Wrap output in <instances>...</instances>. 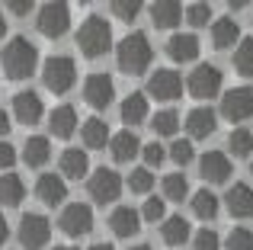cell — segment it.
<instances>
[{"label": "cell", "mask_w": 253, "mask_h": 250, "mask_svg": "<svg viewBox=\"0 0 253 250\" xmlns=\"http://www.w3.org/2000/svg\"><path fill=\"white\" fill-rule=\"evenodd\" d=\"M58 228H61L68 238H84V234H90L93 231V208L84 206V202L64 206L61 215H58Z\"/></svg>", "instance_id": "cell-9"}, {"label": "cell", "mask_w": 253, "mask_h": 250, "mask_svg": "<svg viewBox=\"0 0 253 250\" xmlns=\"http://www.w3.org/2000/svg\"><path fill=\"white\" fill-rule=\"evenodd\" d=\"M119 116H122V122H128V125L144 122V119L151 116L148 93H128V96L122 100V106H119Z\"/></svg>", "instance_id": "cell-28"}, {"label": "cell", "mask_w": 253, "mask_h": 250, "mask_svg": "<svg viewBox=\"0 0 253 250\" xmlns=\"http://www.w3.org/2000/svg\"><path fill=\"white\" fill-rule=\"evenodd\" d=\"M26 199V183L16 173H0V206L13 208Z\"/></svg>", "instance_id": "cell-30"}, {"label": "cell", "mask_w": 253, "mask_h": 250, "mask_svg": "<svg viewBox=\"0 0 253 250\" xmlns=\"http://www.w3.org/2000/svg\"><path fill=\"white\" fill-rule=\"evenodd\" d=\"M125 186L131 189V193H138V196H148L151 189H154V173H151L148 167H135L128 173V183Z\"/></svg>", "instance_id": "cell-35"}, {"label": "cell", "mask_w": 253, "mask_h": 250, "mask_svg": "<svg viewBox=\"0 0 253 250\" xmlns=\"http://www.w3.org/2000/svg\"><path fill=\"white\" fill-rule=\"evenodd\" d=\"M151 61H154V45H151V39L144 36V32H128L125 39H119L116 64H119L122 74L138 77L151 68Z\"/></svg>", "instance_id": "cell-1"}, {"label": "cell", "mask_w": 253, "mask_h": 250, "mask_svg": "<svg viewBox=\"0 0 253 250\" xmlns=\"http://www.w3.org/2000/svg\"><path fill=\"white\" fill-rule=\"evenodd\" d=\"M138 215H141V221H151V225H157V221H164V218H167V202L154 196V199H148V202H144V208H141Z\"/></svg>", "instance_id": "cell-40"}, {"label": "cell", "mask_w": 253, "mask_h": 250, "mask_svg": "<svg viewBox=\"0 0 253 250\" xmlns=\"http://www.w3.org/2000/svg\"><path fill=\"white\" fill-rule=\"evenodd\" d=\"M189 208H192V215H196V218L215 221L218 212H221V199H218L211 189H196V193L189 196Z\"/></svg>", "instance_id": "cell-21"}, {"label": "cell", "mask_w": 253, "mask_h": 250, "mask_svg": "<svg viewBox=\"0 0 253 250\" xmlns=\"http://www.w3.org/2000/svg\"><path fill=\"white\" fill-rule=\"evenodd\" d=\"M90 250H116V247H112V244H103V241H99V244H93Z\"/></svg>", "instance_id": "cell-48"}, {"label": "cell", "mask_w": 253, "mask_h": 250, "mask_svg": "<svg viewBox=\"0 0 253 250\" xmlns=\"http://www.w3.org/2000/svg\"><path fill=\"white\" fill-rule=\"evenodd\" d=\"M3 32H6V19H3V10H0V42H3Z\"/></svg>", "instance_id": "cell-47"}, {"label": "cell", "mask_w": 253, "mask_h": 250, "mask_svg": "<svg viewBox=\"0 0 253 250\" xmlns=\"http://www.w3.org/2000/svg\"><path fill=\"white\" fill-rule=\"evenodd\" d=\"M221 87H224V74L218 64H199L186 77V90H189L192 100H211V96L221 93Z\"/></svg>", "instance_id": "cell-5"}, {"label": "cell", "mask_w": 253, "mask_h": 250, "mask_svg": "<svg viewBox=\"0 0 253 250\" xmlns=\"http://www.w3.org/2000/svg\"><path fill=\"white\" fill-rule=\"evenodd\" d=\"M77 48L84 58H103L112 48V26L103 16H86L77 29Z\"/></svg>", "instance_id": "cell-3"}, {"label": "cell", "mask_w": 253, "mask_h": 250, "mask_svg": "<svg viewBox=\"0 0 253 250\" xmlns=\"http://www.w3.org/2000/svg\"><path fill=\"white\" fill-rule=\"evenodd\" d=\"M151 23L157 29H173L183 23V6L176 0H157V3H151Z\"/></svg>", "instance_id": "cell-23"}, {"label": "cell", "mask_w": 253, "mask_h": 250, "mask_svg": "<svg viewBox=\"0 0 253 250\" xmlns=\"http://www.w3.org/2000/svg\"><path fill=\"white\" fill-rule=\"evenodd\" d=\"M131 250H151V244H135Z\"/></svg>", "instance_id": "cell-49"}, {"label": "cell", "mask_w": 253, "mask_h": 250, "mask_svg": "<svg viewBox=\"0 0 253 250\" xmlns=\"http://www.w3.org/2000/svg\"><path fill=\"white\" fill-rule=\"evenodd\" d=\"M189 234H192V228L183 215H167V218L161 221V238H164V244H170V247H183L186 241H189Z\"/></svg>", "instance_id": "cell-25"}, {"label": "cell", "mask_w": 253, "mask_h": 250, "mask_svg": "<svg viewBox=\"0 0 253 250\" xmlns=\"http://www.w3.org/2000/svg\"><path fill=\"white\" fill-rule=\"evenodd\" d=\"M179 113H173V109H161V113L154 116V119H151V128H154V135H176L179 131Z\"/></svg>", "instance_id": "cell-34"}, {"label": "cell", "mask_w": 253, "mask_h": 250, "mask_svg": "<svg viewBox=\"0 0 253 250\" xmlns=\"http://www.w3.org/2000/svg\"><path fill=\"white\" fill-rule=\"evenodd\" d=\"M109 154H112V161L116 164H128V161H135L138 154H141V141H138V135L135 131H116V135L109 138Z\"/></svg>", "instance_id": "cell-20"}, {"label": "cell", "mask_w": 253, "mask_h": 250, "mask_svg": "<svg viewBox=\"0 0 253 250\" xmlns=\"http://www.w3.org/2000/svg\"><path fill=\"white\" fill-rule=\"evenodd\" d=\"M221 116L228 122H247L253 116V90L250 87H234L221 96Z\"/></svg>", "instance_id": "cell-11"}, {"label": "cell", "mask_w": 253, "mask_h": 250, "mask_svg": "<svg viewBox=\"0 0 253 250\" xmlns=\"http://www.w3.org/2000/svg\"><path fill=\"white\" fill-rule=\"evenodd\" d=\"M0 68L10 81H26V77L36 74L39 68V48L29 42L26 36H13L3 45V55H0Z\"/></svg>", "instance_id": "cell-2"}, {"label": "cell", "mask_w": 253, "mask_h": 250, "mask_svg": "<svg viewBox=\"0 0 253 250\" xmlns=\"http://www.w3.org/2000/svg\"><path fill=\"white\" fill-rule=\"evenodd\" d=\"M48 131L55 138H71L77 131V109L74 106H58L48 113Z\"/></svg>", "instance_id": "cell-24"}, {"label": "cell", "mask_w": 253, "mask_h": 250, "mask_svg": "<svg viewBox=\"0 0 253 250\" xmlns=\"http://www.w3.org/2000/svg\"><path fill=\"white\" fill-rule=\"evenodd\" d=\"M3 13H13V16H29L32 3H26V0H10V3L3 6Z\"/></svg>", "instance_id": "cell-44"}, {"label": "cell", "mask_w": 253, "mask_h": 250, "mask_svg": "<svg viewBox=\"0 0 253 250\" xmlns=\"http://www.w3.org/2000/svg\"><path fill=\"white\" fill-rule=\"evenodd\" d=\"M112 96H116V83H112L109 74H90L84 81V100H86V106L106 109L112 103Z\"/></svg>", "instance_id": "cell-12"}, {"label": "cell", "mask_w": 253, "mask_h": 250, "mask_svg": "<svg viewBox=\"0 0 253 250\" xmlns=\"http://www.w3.org/2000/svg\"><path fill=\"white\" fill-rule=\"evenodd\" d=\"M161 189H164V202H183V199H189V183H186L183 173L164 176Z\"/></svg>", "instance_id": "cell-31"}, {"label": "cell", "mask_w": 253, "mask_h": 250, "mask_svg": "<svg viewBox=\"0 0 253 250\" xmlns=\"http://www.w3.org/2000/svg\"><path fill=\"white\" fill-rule=\"evenodd\" d=\"M141 154H144V164H148V170H151V167H161V164L167 161V148H164V144H157V141L141 144Z\"/></svg>", "instance_id": "cell-42"}, {"label": "cell", "mask_w": 253, "mask_h": 250, "mask_svg": "<svg viewBox=\"0 0 253 250\" xmlns=\"http://www.w3.org/2000/svg\"><path fill=\"white\" fill-rule=\"evenodd\" d=\"M167 157H170L173 164H176V167H189V164L196 161V151H192V141H189V138H183V141L176 138V141L170 144Z\"/></svg>", "instance_id": "cell-36"}, {"label": "cell", "mask_w": 253, "mask_h": 250, "mask_svg": "<svg viewBox=\"0 0 253 250\" xmlns=\"http://www.w3.org/2000/svg\"><path fill=\"white\" fill-rule=\"evenodd\" d=\"M36 196L48 208H55V206H61V202L68 199V183L61 180V173H42L39 183H36Z\"/></svg>", "instance_id": "cell-17"}, {"label": "cell", "mask_w": 253, "mask_h": 250, "mask_svg": "<svg viewBox=\"0 0 253 250\" xmlns=\"http://www.w3.org/2000/svg\"><path fill=\"white\" fill-rule=\"evenodd\" d=\"M234 71L241 77H253V36H247V39H241V45L234 48Z\"/></svg>", "instance_id": "cell-32"}, {"label": "cell", "mask_w": 253, "mask_h": 250, "mask_svg": "<svg viewBox=\"0 0 253 250\" xmlns=\"http://www.w3.org/2000/svg\"><path fill=\"white\" fill-rule=\"evenodd\" d=\"M109 125H106L103 119H86L81 125V141H84V148H90V151H99V148H109Z\"/></svg>", "instance_id": "cell-27"}, {"label": "cell", "mask_w": 253, "mask_h": 250, "mask_svg": "<svg viewBox=\"0 0 253 250\" xmlns=\"http://www.w3.org/2000/svg\"><path fill=\"white\" fill-rule=\"evenodd\" d=\"M109 231L116 234V238H135V234L141 231V215H138L131 206L112 208V215H109Z\"/></svg>", "instance_id": "cell-18"}, {"label": "cell", "mask_w": 253, "mask_h": 250, "mask_svg": "<svg viewBox=\"0 0 253 250\" xmlns=\"http://www.w3.org/2000/svg\"><path fill=\"white\" fill-rule=\"evenodd\" d=\"M224 250H253V231L250 228H231L224 238Z\"/></svg>", "instance_id": "cell-38"}, {"label": "cell", "mask_w": 253, "mask_h": 250, "mask_svg": "<svg viewBox=\"0 0 253 250\" xmlns=\"http://www.w3.org/2000/svg\"><path fill=\"white\" fill-rule=\"evenodd\" d=\"M199 48H202V45H199L196 32H173V36L167 39V55H170V61H176V64L196 61Z\"/></svg>", "instance_id": "cell-14"}, {"label": "cell", "mask_w": 253, "mask_h": 250, "mask_svg": "<svg viewBox=\"0 0 253 250\" xmlns=\"http://www.w3.org/2000/svg\"><path fill=\"white\" fill-rule=\"evenodd\" d=\"M209 32H211V45L218 51L231 48V45H241V26H237V19H215Z\"/></svg>", "instance_id": "cell-26"}, {"label": "cell", "mask_w": 253, "mask_h": 250, "mask_svg": "<svg viewBox=\"0 0 253 250\" xmlns=\"http://www.w3.org/2000/svg\"><path fill=\"white\" fill-rule=\"evenodd\" d=\"M192 250H221V238L211 228H202V231L192 234Z\"/></svg>", "instance_id": "cell-41"}, {"label": "cell", "mask_w": 253, "mask_h": 250, "mask_svg": "<svg viewBox=\"0 0 253 250\" xmlns=\"http://www.w3.org/2000/svg\"><path fill=\"white\" fill-rule=\"evenodd\" d=\"M6 238H10V228H6V218L0 215V247L6 244Z\"/></svg>", "instance_id": "cell-46"}, {"label": "cell", "mask_w": 253, "mask_h": 250, "mask_svg": "<svg viewBox=\"0 0 253 250\" xmlns=\"http://www.w3.org/2000/svg\"><path fill=\"white\" fill-rule=\"evenodd\" d=\"M199 176H202L205 183H228L231 157L224 154V151H209V154H202V161H199Z\"/></svg>", "instance_id": "cell-16"}, {"label": "cell", "mask_w": 253, "mask_h": 250, "mask_svg": "<svg viewBox=\"0 0 253 250\" xmlns=\"http://www.w3.org/2000/svg\"><path fill=\"white\" fill-rule=\"evenodd\" d=\"M42 83L51 93H68L77 83V64L71 55H51L42 64Z\"/></svg>", "instance_id": "cell-4"}, {"label": "cell", "mask_w": 253, "mask_h": 250, "mask_svg": "<svg viewBox=\"0 0 253 250\" xmlns=\"http://www.w3.org/2000/svg\"><path fill=\"white\" fill-rule=\"evenodd\" d=\"M109 10H112V16H116V19H122V23H131V19L141 13V3H138V0H112Z\"/></svg>", "instance_id": "cell-39"}, {"label": "cell", "mask_w": 253, "mask_h": 250, "mask_svg": "<svg viewBox=\"0 0 253 250\" xmlns=\"http://www.w3.org/2000/svg\"><path fill=\"white\" fill-rule=\"evenodd\" d=\"M13 164H16V148H13L10 141H0V170H6V173H10Z\"/></svg>", "instance_id": "cell-43"}, {"label": "cell", "mask_w": 253, "mask_h": 250, "mask_svg": "<svg viewBox=\"0 0 253 250\" xmlns=\"http://www.w3.org/2000/svg\"><path fill=\"white\" fill-rule=\"evenodd\" d=\"M186 131H189V141H199V138H211L218 131V113L209 106H199L186 116Z\"/></svg>", "instance_id": "cell-15"}, {"label": "cell", "mask_w": 253, "mask_h": 250, "mask_svg": "<svg viewBox=\"0 0 253 250\" xmlns=\"http://www.w3.org/2000/svg\"><path fill=\"white\" fill-rule=\"evenodd\" d=\"M228 151L234 157H250L253 154V131L250 128H234L228 135Z\"/></svg>", "instance_id": "cell-33"}, {"label": "cell", "mask_w": 253, "mask_h": 250, "mask_svg": "<svg viewBox=\"0 0 253 250\" xmlns=\"http://www.w3.org/2000/svg\"><path fill=\"white\" fill-rule=\"evenodd\" d=\"M224 206L234 218H253V186L247 183H234L224 193Z\"/></svg>", "instance_id": "cell-19"}, {"label": "cell", "mask_w": 253, "mask_h": 250, "mask_svg": "<svg viewBox=\"0 0 253 250\" xmlns=\"http://www.w3.org/2000/svg\"><path fill=\"white\" fill-rule=\"evenodd\" d=\"M13 116H16V122H23V125L42 122V116H45L42 96H39L36 90H19V93L13 96Z\"/></svg>", "instance_id": "cell-13"}, {"label": "cell", "mask_w": 253, "mask_h": 250, "mask_svg": "<svg viewBox=\"0 0 253 250\" xmlns=\"http://www.w3.org/2000/svg\"><path fill=\"white\" fill-rule=\"evenodd\" d=\"M86 189H90V196L99 202V206L116 202L119 193H122V176H119L112 167H96L90 173V180H86Z\"/></svg>", "instance_id": "cell-8"}, {"label": "cell", "mask_w": 253, "mask_h": 250, "mask_svg": "<svg viewBox=\"0 0 253 250\" xmlns=\"http://www.w3.org/2000/svg\"><path fill=\"white\" fill-rule=\"evenodd\" d=\"M179 93H183V77L173 68H157L148 77V96H154V100L173 103V100H179Z\"/></svg>", "instance_id": "cell-10"}, {"label": "cell", "mask_w": 253, "mask_h": 250, "mask_svg": "<svg viewBox=\"0 0 253 250\" xmlns=\"http://www.w3.org/2000/svg\"><path fill=\"white\" fill-rule=\"evenodd\" d=\"M6 135H10V116L0 109V141H6Z\"/></svg>", "instance_id": "cell-45"}, {"label": "cell", "mask_w": 253, "mask_h": 250, "mask_svg": "<svg viewBox=\"0 0 253 250\" xmlns=\"http://www.w3.org/2000/svg\"><path fill=\"white\" fill-rule=\"evenodd\" d=\"M58 167H61V180H81L90 170V157L81 148H68L61 154V161H58Z\"/></svg>", "instance_id": "cell-22"}, {"label": "cell", "mask_w": 253, "mask_h": 250, "mask_svg": "<svg viewBox=\"0 0 253 250\" xmlns=\"http://www.w3.org/2000/svg\"><path fill=\"white\" fill-rule=\"evenodd\" d=\"M36 29L45 39H61L71 29V6L68 3H42L36 13Z\"/></svg>", "instance_id": "cell-7"}, {"label": "cell", "mask_w": 253, "mask_h": 250, "mask_svg": "<svg viewBox=\"0 0 253 250\" xmlns=\"http://www.w3.org/2000/svg\"><path fill=\"white\" fill-rule=\"evenodd\" d=\"M183 19L192 26V29H202V26H209V19H215V16H211V6L209 3H189L183 10Z\"/></svg>", "instance_id": "cell-37"}, {"label": "cell", "mask_w": 253, "mask_h": 250, "mask_svg": "<svg viewBox=\"0 0 253 250\" xmlns=\"http://www.w3.org/2000/svg\"><path fill=\"white\" fill-rule=\"evenodd\" d=\"M250 176H253V161H250Z\"/></svg>", "instance_id": "cell-51"}, {"label": "cell", "mask_w": 253, "mask_h": 250, "mask_svg": "<svg viewBox=\"0 0 253 250\" xmlns=\"http://www.w3.org/2000/svg\"><path fill=\"white\" fill-rule=\"evenodd\" d=\"M16 238H19V244H23V250H42V247H48V241H51V221L45 218V215H39V212H26L23 218H19Z\"/></svg>", "instance_id": "cell-6"}, {"label": "cell", "mask_w": 253, "mask_h": 250, "mask_svg": "<svg viewBox=\"0 0 253 250\" xmlns=\"http://www.w3.org/2000/svg\"><path fill=\"white\" fill-rule=\"evenodd\" d=\"M48 157H51V141L45 135L26 138V144H23V161H26V167H45V164H48Z\"/></svg>", "instance_id": "cell-29"}, {"label": "cell", "mask_w": 253, "mask_h": 250, "mask_svg": "<svg viewBox=\"0 0 253 250\" xmlns=\"http://www.w3.org/2000/svg\"><path fill=\"white\" fill-rule=\"evenodd\" d=\"M55 250H74V247H55Z\"/></svg>", "instance_id": "cell-50"}]
</instances>
